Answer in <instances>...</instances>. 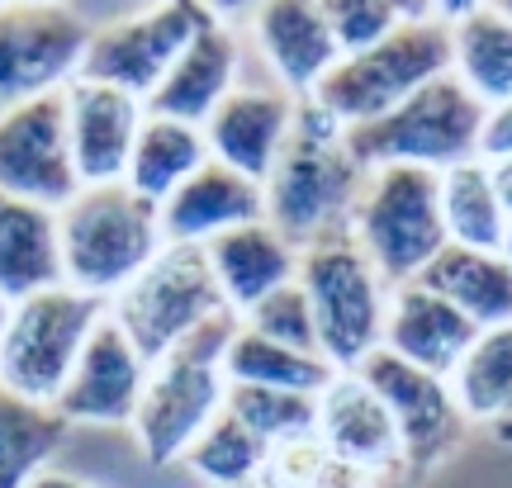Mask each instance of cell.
Masks as SVG:
<instances>
[{
	"label": "cell",
	"instance_id": "obj_24",
	"mask_svg": "<svg viewBox=\"0 0 512 488\" xmlns=\"http://www.w3.org/2000/svg\"><path fill=\"white\" fill-rule=\"evenodd\" d=\"M418 285L460 308L479 332L512 323V266L503 261V252H470L446 242L432 256V266L418 275Z\"/></svg>",
	"mask_w": 512,
	"mask_h": 488
},
{
	"label": "cell",
	"instance_id": "obj_28",
	"mask_svg": "<svg viewBox=\"0 0 512 488\" xmlns=\"http://www.w3.org/2000/svg\"><path fill=\"white\" fill-rule=\"evenodd\" d=\"M451 394L465 422H479L494 436L512 441V323L479 332L451 375Z\"/></svg>",
	"mask_w": 512,
	"mask_h": 488
},
{
	"label": "cell",
	"instance_id": "obj_5",
	"mask_svg": "<svg viewBox=\"0 0 512 488\" xmlns=\"http://www.w3.org/2000/svg\"><path fill=\"white\" fill-rule=\"evenodd\" d=\"M294 285L304 290L318 332V356L332 370H361L384 351V323H389V285L366 261V252L351 237L318 242L299 252Z\"/></svg>",
	"mask_w": 512,
	"mask_h": 488
},
{
	"label": "cell",
	"instance_id": "obj_41",
	"mask_svg": "<svg viewBox=\"0 0 512 488\" xmlns=\"http://www.w3.org/2000/svg\"><path fill=\"white\" fill-rule=\"evenodd\" d=\"M5 318H10V304H5V299H0V327H5Z\"/></svg>",
	"mask_w": 512,
	"mask_h": 488
},
{
	"label": "cell",
	"instance_id": "obj_13",
	"mask_svg": "<svg viewBox=\"0 0 512 488\" xmlns=\"http://www.w3.org/2000/svg\"><path fill=\"white\" fill-rule=\"evenodd\" d=\"M81 190L67 147V109L62 95L29 100L0 114V195L29 199L43 209H62Z\"/></svg>",
	"mask_w": 512,
	"mask_h": 488
},
{
	"label": "cell",
	"instance_id": "obj_23",
	"mask_svg": "<svg viewBox=\"0 0 512 488\" xmlns=\"http://www.w3.org/2000/svg\"><path fill=\"white\" fill-rule=\"evenodd\" d=\"M62 285L57 214L29 199L0 195V299L19 304Z\"/></svg>",
	"mask_w": 512,
	"mask_h": 488
},
{
	"label": "cell",
	"instance_id": "obj_31",
	"mask_svg": "<svg viewBox=\"0 0 512 488\" xmlns=\"http://www.w3.org/2000/svg\"><path fill=\"white\" fill-rule=\"evenodd\" d=\"M266 441L252 436L242 427L238 417L223 408L209 427H204L195 441H190V451L181 455L185 470L204 479L209 488H256V474L266 465Z\"/></svg>",
	"mask_w": 512,
	"mask_h": 488
},
{
	"label": "cell",
	"instance_id": "obj_10",
	"mask_svg": "<svg viewBox=\"0 0 512 488\" xmlns=\"http://www.w3.org/2000/svg\"><path fill=\"white\" fill-rule=\"evenodd\" d=\"M91 34L95 24L72 5H0V114L67 91Z\"/></svg>",
	"mask_w": 512,
	"mask_h": 488
},
{
	"label": "cell",
	"instance_id": "obj_7",
	"mask_svg": "<svg viewBox=\"0 0 512 488\" xmlns=\"http://www.w3.org/2000/svg\"><path fill=\"white\" fill-rule=\"evenodd\" d=\"M223 313L228 304L214 280L209 252L181 247V242H166L157 261L124 294L110 299V323L138 346L147 365L162 361L171 346H181L185 337H195L204 323H214Z\"/></svg>",
	"mask_w": 512,
	"mask_h": 488
},
{
	"label": "cell",
	"instance_id": "obj_14",
	"mask_svg": "<svg viewBox=\"0 0 512 488\" xmlns=\"http://www.w3.org/2000/svg\"><path fill=\"white\" fill-rule=\"evenodd\" d=\"M143 384L147 361L105 313V323L91 332V342L81 351V361L72 365L53 408L67 427H133Z\"/></svg>",
	"mask_w": 512,
	"mask_h": 488
},
{
	"label": "cell",
	"instance_id": "obj_17",
	"mask_svg": "<svg viewBox=\"0 0 512 488\" xmlns=\"http://www.w3.org/2000/svg\"><path fill=\"white\" fill-rule=\"evenodd\" d=\"M238 76H242L238 29L228 24L223 10H214V19L181 48V57L171 62V72L162 76L157 91L147 95L143 109L162 114V119H181V124L204 128L209 114L242 86Z\"/></svg>",
	"mask_w": 512,
	"mask_h": 488
},
{
	"label": "cell",
	"instance_id": "obj_4",
	"mask_svg": "<svg viewBox=\"0 0 512 488\" xmlns=\"http://www.w3.org/2000/svg\"><path fill=\"white\" fill-rule=\"evenodd\" d=\"M238 318L223 313L204 323L195 337L171 346L162 361L147 365V384L133 413V436L147 465H171L190 451V441L228 408V375H223V351L233 337Z\"/></svg>",
	"mask_w": 512,
	"mask_h": 488
},
{
	"label": "cell",
	"instance_id": "obj_11",
	"mask_svg": "<svg viewBox=\"0 0 512 488\" xmlns=\"http://www.w3.org/2000/svg\"><path fill=\"white\" fill-rule=\"evenodd\" d=\"M209 19H214V5H147L114 24H100L91 34L81 76L147 105V95L162 86L171 62Z\"/></svg>",
	"mask_w": 512,
	"mask_h": 488
},
{
	"label": "cell",
	"instance_id": "obj_30",
	"mask_svg": "<svg viewBox=\"0 0 512 488\" xmlns=\"http://www.w3.org/2000/svg\"><path fill=\"white\" fill-rule=\"evenodd\" d=\"M67 432L72 427L57 408L0 389V488H29V479L62 451Z\"/></svg>",
	"mask_w": 512,
	"mask_h": 488
},
{
	"label": "cell",
	"instance_id": "obj_21",
	"mask_svg": "<svg viewBox=\"0 0 512 488\" xmlns=\"http://www.w3.org/2000/svg\"><path fill=\"white\" fill-rule=\"evenodd\" d=\"M261 218H266V190L228 166L209 162L162 204V233L166 242L181 247H209L214 237Z\"/></svg>",
	"mask_w": 512,
	"mask_h": 488
},
{
	"label": "cell",
	"instance_id": "obj_33",
	"mask_svg": "<svg viewBox=\"0 0 512 488\" xmlns=\"http://www.w3.org/2000/svg\"><path fill=\"white\" fill-rule=\"evenodd\" d=\"M247 332L266 337L275 346H290V351H304V356H318V332H313V313L309 299L299 285H285V290L266 294L256 308H247L238 318Z\"/></svg>",
	"mask_w": 512,
	"mask_h": 488
},
{
	"label": "cell",
	"instance_id": "obj_25",
	"mask_svg": "<svg viewBox=\"0 0 512 488\" xmlns=\"http://www.w3.org/2000/svg\"><path fill=\"white\" fill-rule=\"evenodd\" d=\"M451 76L484 109L512 100V10L470 5L451 24Z\"/></svg>",
	"mask_w": 512,
	"mask_h": 488
},
{
	"label": "cell",
	"instance_id": "obj_8",
	"mask_svg": "<svg viewBox=\"0 0 512 488\" xmlns=\"http://www.w3.org/2000/svg\"><path fill=\"white\" fill-rule=\"evenodd\" d=\"M351 242L384 275L389 290L418 280L432 256L446 247L437 176L418 166H380L366 176V190L351 214Z\"/></svg>",
	"mask_w": 512,
	"mask_h": 488
},
{
	"label": "cell",
	"instance_id": "obj_36",
	"mask_svg": "<svg viewBox=\"0 0 512 488\" xmlns=\"http://www.w3.org/2000/svg\"><path fill=\"white\" fill-rule=\"evenodd\" d=\"M479 157L484 162H498V157H512V100L498 109H484V138H479Z\"/></svg>",
	"mask_w": 512,
	"mask_h": 488
},
{
	"label": "cell",
	"instance_id": "obj_12",
	"mask_svg": "<svg viewBox=\"0 0 512 488\" xmlns=\"http://www.w3.org/2000/svg\"><path fill=\"white\" fill-rule=\"evenodd\" d=\"M356 375L384 398V408L394 417L399 455H403L399 474L422 479V474L441 470L456 455V446L470 432V422H465L456 394H451V380H437V375H427V370L399 361L389 351H375Z\"/></svg>",
	"mask_w": 512,
	"mask_h": 488
},
{
	"label": "cell",
	"instance_id": "obj_1",
	"mask_svg": "<svg viewBox=\"0 0 512 488\" xmlns=\"http://www.w3.org/2000/svg\"><path fill=\"white\" fill-rule=\"evenodd\" d=\"M366 176L370 171L356 162L347 128L313 100H299L290 143L261 185L266 190V223L294 252H309L332 237H351V214L366 190Z\"/></svg>",
	"mask_w": 512,
	"mask_h": 488
},
{
	"label": "cell",
	"instance_id": "obj_2",
	"mask_svg": "<svg viewBox=\"0 0 512 488\" xmlns=\"http://www.w3.org/2000/svg\"><path fill=\"white\" fill-rule=\"evenodd\" d=\"M166 247L162 209L133 195L128 185H91L76 190L57 209V252L62 285L110 304Z\"/></svg>",
	"mask_w": 512,
	"mask_h": 488
},
{
	"label": "cell",
	"instance_id": "obj_22",
	"mask_svg": "<svg viewBox=\"0 0 512 488\" xmlns=\"http://www.w3.org/2000/svg\"><path fill=\"white\" fill-rule=\"evenodd\" d=\"M204 252H209L214 280H219L223 304H228L233 318H242L247 308H256L266 294L294 285V275H299V252L275 233L266 218L214 237Z\"/></svg>",
	"mask_w": 512,
	"mask_h": 488
},
{
	"label": "cell",
	"instance_id": "obj_34",
	"mask_svg": "<svg viewBox=\"0 0 512 488\" xmlns=\"http://www.w3.org/2000/svg\"><path fill=\"white\" fill-rule=\"evenodd\" d=\"M323 15H328L332 43L342 57L366 53L399 29V5H380V0H332L323 5Z\"/></svg>",
	"mask_w": 512,
	"mask_h": 488
},
{
	"label": "cell",
	"instance_id": "obj_29",
	"mask_svg": "<svg viewBox=\"0 0 512 488\" xmlns=\"http://www.w3.org/2000/svg\"><path fill=\"white\" fill-rule=\"evenodd\" d=\"M223 375H228V384H247V389H290V394L318 398L337 370L323 356H304V351H290V346H275L238 323L233 337H228V351H223Z\"/></svg>",
	"mask_w": 512,
	"mask_h": 488
},
{
	"label": "cell",
	"instance_id": "obj_27",
	"mask_svg": "<svg viewBox=\"0 0 512 488\" xmlns=\"http://www.w3.org/2000/svg\"><path fill=\"white\" fill-rule=\"evenodd\" d=\"M437 199H441V228L451 247H470V252H503L508 237V209L494 190L489 162H460L437 176Z\"/></svg>",
	"mask_w": 512,
	"mask_h": 488
},
{
	"label": "cell",
	"instance_id": "obj_9",
	"mask_svg": "<svg viewBox=\"0 0 512 488\" xmlns=\"http://www.w3.org/2000/svg\"><path fill=\"white\" fill-rule=\"evenodd\" d=\"M105 313L110 304L67 285L10 304V318L0 327V389L53 408Z\"/></svg>",
	"mask_w": 512,
	"mask_h": 488
},
{
	"label": "cell",
	"instance_id": "obj_3",
	"mask_svg": "<svg viewBox=\"0 0 512 488\" xmlns=\"http://www.w3.org/2000/svg\"><path fill=\"white\" fill-rule=\"evenodd\" d=\"M441 76H451V24L437 5H399V29L366 53L342 57L313 105L328 109L342 128H361Z\"/></svg>",
	"mask_w": 512,
	"mask_h": 488
},
{
	"label": "cell",
	"instance_id": "obj_26",
	"mask_svg": "<svg viewBox=\"0 0 512 488\" xmlns=\"http://www.w3.org/2000/svg\"><path fill=\"white\" fill-rule=\"evenodd\" d=\"M200 166H209V143H204V128L181 124V119H162V114H147L138 128V143L128 157L124 185L133 195H143L147 204L162 209L166 199L176 195Z\"/></svg>",
	"mask_w": 512,
	"mask_h": 488
},
{
	"label": "cell",
	"instance_id": "obj_40",
	"mask_svg": "<svg viewBox=\"0 0 512 488\" xmlns=\"http://www.w3.org/2000/svg\"><path fill=\"white\" fill-rule=\"evenodd\" d=\"M503 261L512 266V223H508V237H503Z\"/></svg>",
	"mask_w": 512,
	"mask_h": 488
},
{
	"label": "cell",
	"instance_id": "obj_16",
	"mask_svg": "<svg viewBox=\"0 0 512 488\" xmlns=\"http://www.w3.org/2000/svg\"><path fill=\"white\" fill-rule=\"evenodd\" d=\"M294 109H299V100H290L280 86H238L204 124L209 162L266 185V176L275 171L280 152L290 143Z\"/></svg>",
	"mask_w": 512,
	"mask_h": 488
},
{
	"label": "cell",
	"instance_id": "obj_35",
	"mask_svg": "<svg viewBox=\"0 0 512 488\" xmlns=\"http://www.w3.org/2000/svg\"><path fill=\"white\" fill-rule=\"evenodd\" d=\"M323 460H328V446H323L318 436H299V441L271 446V451H266V465L256 474V488H313Z\"/></svg>",
	"mask_w": 512,
	"mask_h": 488
},
{
	"label": "cell",
	"instance_id": "obj_18",
	"mask_svg": "<svg viewBox=\"0 0 512 488\" xmlns=\"http://www.w3.org/2000/svg\"><path fill=\"white\" fill-rule=\"evenodd\" d=\"M318 441L337 460H351L361 470H375L380 479L403 470L399 432L394 417L384 408V398L370 389L356 370H337L328 389L318 394Z\"/></svg>",
	"mask_w": 512,
	"mask_h": 488
},
{
	"label": "cell",
	"instance_id": "obj_15",
	"mask_svg": "<svg viewBox=\"0 0 512 488\" xmlns=\"http://www.w3.org/2000/svg\"><path fill=\"white\" fill-rule=\"evenodd\" d=\"M62 109H67V147H72V166L81 190H91V185H124L138 128L147 119L143 100L76 76L72 86L62 91Z\"/></svg>",
	"mask_w": 512,
	"mask_h": 488
},
{
	"label": "cell",
	"instance_id": "obj_42",
	"mask_svg": "<svg viewBox=\"0 0 512 488\" xmlns=\"http://www.w3.org/2000/svg\"><path fill=\"white\" fill-rule=\"evenodd\" d=\"M508 10H512V5H508Z\"/></svg>",
	"mask_w": 512,
	"mask_h": 488
},
{
	"label": "cell",
	"instance_id": "obj_37",
	"mask_svg": "<svg viewBox=\"0 0 512 488\" xmlns=\"http://www.w3.org/2000/svg\"><path fill=\"white\" fill-rule=\"evenodd\" d=\"M313 488H384V479L375 470H361V465L337 460V455L328 451V460H323V470H318V484Z\"/></svg>",
	"mask_w": 512,
	"mask_h": 488
},
{
	"label": "cell",
	"instance_id": "obj_38",
	"mask_svg": "<svg viewBox=\"0 0 512 488\" xmlns=\"http://www.w3.org/2000/svg\"><path fill=\"white\" fill-rule=\"evenodd\" d=\"M29 488H100V484H91V479H81V474H67V470H38L34 479H29Z\"/></svg>",
	"mask_w": 512,
	"mask_h": 488
},
{
	"label": "cell",
	"instance_id": "obj_39",
	"mask_svg": "<svg viewBox=\"0 0 512 488\" xmlns=\"http://www.w3.org/2000/svg\"><path fill=\"white\" fill-rule=\"evenodd\" d=\"M489 176H494V190H498V199H503V209H508V218H512V157L489 162Z\"/></svg>",
	"mask_w": 512,
	"mask_h": 488
},
{
	"label": "cell",
	"instance_id": "obj_6",
	"mask_svg": "<svg viewBox=\"0 0 512 488\" xmlns=\"http://www.w3.org/2000/svg\"><path fill=\"white\" fill-rule=\"evenodd\" d=\"M479 138H484V105L456 76H441L418 95H408L399 109L361 128H347V143L366 171L418 166V171L441 176L460 162H475Z\"/></svg>",
	"mask_w": 512,
	"mask_h": 488
},
{
	"label": "cell",
	"instance_id": "obj_20",
	"mask_svg": "<svg viewBox=\"0 0 512 488\" xmlns=\"http://www.w3.org/2000/svg\"><path fill=\"white\" fill-rule=\"evenodd\" d=\"M479 327L451 308L441 294L422 290L418 280H408L389 294V323H384V351L399 361L418 365L437 380H451L465 351L475 346Z\"/></svg>",
	"mask_w": 512,
	"mask_h": 488
},
{
	"label": "cell",
	"instance_id": "obj_19",
	"mask_svg": "<svg viewBox=\"0 0 512 488\" xmlns=\"http://www.w3.org/2000/svg\"><path fill=\"white\" fill-rule=\"evenodd\" d=\"M247 24H252L256 48L271 62V72L280 76V91L290 100H313L318 86L332 76V67L342 62L323 5H299V0L256 5Z\"/></svg>",
	"mask_w": 512,
	"mask_h": 488
},
{
	"label": "cell",
	"instance_id": "obj_32",
	"mask_svg": "<svg viewBox=\"0 0 512 488\" xmlns=\"http://www.w3.org/2000/svg\"><path fill=\"white\" fill-rule=\"evenodd\" d=\"M228 413L238 417L252 436L266 446H285L299 436L318 432V398L290 394V389H247V384H228Z\"/></svg>",
	"mask_w": 512,
	"mask_h": 488
}]
</instances>
